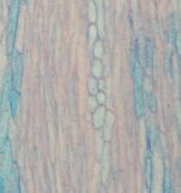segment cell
<instances>
[{
	"instance_id": "cell-3",
	"label": "cell",
	"mask_w": 181,
	"mask_h": 193,
	"mask_svg": "<svg viewBox=\"0 0 181 193\" xmlns=\"http://www.w3.org/2000/svg\"><path fill=\"white\" fill-rule=\"evenodd\" d=\"M90 71H92V75L94 79H100L103 76V64L100 62V59H95L94 62L92 63V69H90Z\"/></svg>"
},
{
	"instance_id": "cell-6",
	"label": "cell",
	"mask_w": 181,
	"mask_h": 193,
	"mask_svg": "<svg viewBox=\"0 0 181 193\" xmlns=\"http://www.w3.org/2000/svg\"><path fill=\"white\" fill-rule=\"evenodd\" d=\"M88 19L92 23L95 22V19H97V7H95L93 0H90L88 4Z\"/></svg>"
},
{
	"instance_id": "cell-4",
	"label": "cell",
	"mask_w": 181,
	"mask_h": 193,
	"mask_svg": "<svg viewBox=\"0 0 181 193\" xmlns=\"http://www.w3.org/2000/svg\"><path fill=\"white\" fill-rule=\"evenodd\" d=\"M98 38V29L95 25H90L89 30H88V42H89V47H92L94 42L97 41Z\"/></svg>"
},
{
	"instance_id": "cell-10",
	"label": "cell",
	"mask_w": 181,
	"mask_h": 193,
	"mask_svg": "<svg viewBox=\"0 0 181 193\" xmlns=\"http://www.w3.org/2000/svg\"><path fill=\"white\" fill-rule=\"evenodd\" d=\"M6 133V115H4V120L1 121V136H5Z\"/></svg>"
},
{
	"instance_id": "cell-1",
	"label": "cell",
	"mask_w": 181,
	"mask_h": 193,
	"mask_svg": "<svg viewBox=\"0 0 181 193\" xmlns=\"http://www.w3.org/2000/svg\"><path fill=\"white\" fill-rule=\"evenodd\" d=\"M95 1V7H97V12H98V17L95 21H98V34L100 36H103L104 34V12H103V3L102 0H94Z\"/></svg>"
},
{
	"instance_id": "cell-8",
	"label": "cell",
	"mask_w": 181,
	"mask_h": 193,
	"mask_svg": "<svg viewBox=\"0 0 181 193\" xmlns=\"http://www.w3.org/2000/svg\"><path fill=\"white\" fill-rule=\"evenodd\" d=\"M97 106H98V101L97 99L94 98V96H89V99H88V108L90 111H93L97 109Z\"/></svg>"
},
{
	"instance_id": "cell-7",
	"label": "cell",
	"mask_w": 181,
	"mask_h": 193,
	"mask_svg": "<svg viewBox=\"0 0 181 193\" xmlns=\"http://www.w3.org/2000/svg\"><path fill=\"white\" fill-rule=\"evenodd\" d=\"M98 83H97V80H95L94 77H89L88 79V91H89V93L94 95V94H97L98 93Z\"/></svg>"
},
{
	"instance_id": "cell-11",
	"label": "cell",
	"mask_w": 181,
	"mask_h": 193,
	"mask_svg": "<svg viewBox=\"0 0 181 193\" xmlns=\"http://www.w3.org/2000/svg\"><path fill=\"white\" fill-rule=\"evenodd\" d=\"M1 30H3V24H0V33H1Z\"/></svg>"
},
{
	"instance_id": "cell-2",
	"label": "cell",
	"mask_w": 181,
	"mask_h": 193,
	"mask_svg": "<svg viewBox=\"0 0 181 193\" xmlns=\"http://www.w3.org/2000/svg\"><path fill=\"white\" fill-rule=\"evenodd\" d=\"M104 118H105V110L103 106L95 109V112L93 115V124L95 128H100L104 124Z\"/></svg>"
},
{
	"instance_id": "cell-5",
	"label": "cell",
	"mask_w": 181,
	"mask_h": 193,
	"mask_svg": "<svg viewBox=\"0 0 181 193\" xmlns=\"http://www.w3.org/2000/svg\"><path fill=\"white\" fill-rule=\"evenodd\" d=\"M93 53L97 57V59H100L104 56V46L102 41H95L93 45Z\"/></svg>"
},
{
	"instance_id": "cell-9",
	"label": "cell",
	"mask_w": 181,
	"mask_h": 193,
	"mask_svg": "<svg viewBox=\"0 0 181 193\" xmlns=\"http://www.w3.org/2000/svg\"><path fill=\"white\" fill-rule=\"evenodd\" d=\"M97 101H98V104H104L105 103V94L103 92H98L97 93Z\"/></svg>"
}]
</instances>
